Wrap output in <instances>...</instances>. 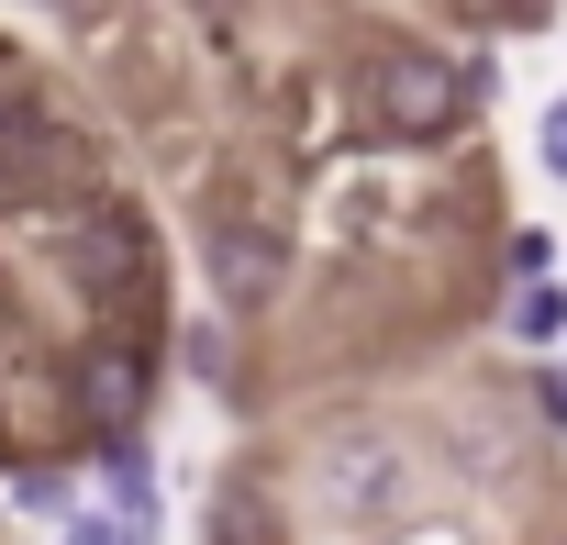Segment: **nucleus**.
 I'll list each match as a JSON object with an SVG mask.
<instances>
[{"label": "nucleus", "instance_id": "7ed1b4c3", "mask_svg": "<svg viewBox=\"0 0 567 545\" xmlns=\"http://www.w3.org/2000/svg\"><path fill=\"white\" fill-rule=\"evenodd\" d=\"M200 267H212L223 312H267V301H278V279H290V256H278V234H267V223H245V212H223V223L200 234Z\"/></svg>", "mask_w": 567, "mask_h": 545}, {"label": "nucleus", "instance_id": "6e6552de", "mask_svg": "<svg viewBox=\"0 0 567 545\" xmlns=\"http://www.w3.org/2000/svg\"><path fill=\"white\" fill-rule=\"evenodd\" d=\"M68 545H145L134 512H68Z\"/></svg>", "mask_w": 567, "mask_h": 545}, {"label": "nucleus", "instance_id": "20e7f679", "mask_svg": "<svg viewBox=\"0 0 567 545\" xmlns=\"http://www.w3.org/2000/svg\"><path fill=\"white\" fill-rule=\"evenodd\" d=\"M145 390H156L145 346H90V357H79V412H90L101 434H134V423H145Z\"/></svg>", "mask_w": 567, "mask_h": 545}, {"label": "nucleus", "instance_id": "423d86ee", "mask_svg": "<svg viewBox=\"0 0 567 545\" xmlns=\"http://www.w3.org/2000/svg\"><path fill=\"white\" fill-rule=\"evenodd\" d=\"M501 335H512V346H556V335H567V279H556V267H545V279H512Z\"/></svg>", "mask_w": 567, "mask_h": 545}, {"label": "nucleus", "instance_id": "f257e3e1", "mask_svg": "<svg viewBox=\"0 0 567 545\" xmlns=\"http://www.w3.org/2000/svg\"><path fill=\"white\" fill-rule=\"evenodd\" d=\"M467 101H478V79L456 56H434V45H379L368 56V123H379V145H445L467 123Z\"/></svg>", "mask_w": 567, "mask_h": 545}, {"label": "nucleus", "instance_id": "39448f33", "mask_svg": "<svg viewBox=\"0 0 567 545\" xmlns=\"http://www.w3.org/2000/svg\"><path fill=\"white\" fill-rule=\"evenodd\" d=\"M68 267H79V290H90V301L145 290V223H134V212H101V223L79 234V256H68Z\"/></svg>", "mask_w": 567, "mask_h": 545}, {"label": "nucleus", "instance_id": "9b49d317", "mask_svg": "<svg viewBox=\"0 0 567 545\" xmlns=\"http://www.w3.org/2000/svg\"><path fill=\"white\" fill-rule=\"evenodd\" d=\"M456 12H478V23H545L556 0H456Z\"/></svg>", "mask_w": 567, "mask_h": 545}, {"label": "nucleus", "instance_id": "1a4fd4ad", "mask_svg": "<svg viewBox=\"0 0 567 545\" xmlns=\"http://www.w3.org/2000/svg\"><path fill=\"white\" fill-rule=\"evenodd\" d=\"M534 167H545V178H567V101H545V112H534Z\"/></svg>", "mask_w": 567, "mask_h": 545}, {"label": "nucleus", "instance_id": "0eeeda50", "mask_svg": "<svg viewBox=\"0 0 567 545\" xmlns=\"http://www.w3.org/2000/svg\"><path fill=\"white\" fill-rule=\"evenodd\" d=\"M12 501H23V512H34V523H68V512H79V501H68V479H56V467H23V479H12Z\"/></svg>", "mask_w": 567, "mask_h": 545}, {"label": "nucleus", "instance_id": "f03ea898", "mask_svg": "<svg viewBox=\"0 0 567 545\" xmlns=\"http://www.w3.org/2000/svg\"><path fill=\"white\" fill-rule=\"evenodd\" d=\"M312 501L323 512H346V523H390L401 501H412V456L390 445V434H323L312 445Z\"/></svg>", "mask_w": 567, "mask_h": 545}, {"label": "nucleus", "instance_id": "9d476101", "mask_svg": "<svg viewBox=\"0 0 567 545\" xmlns=\"http://www.w3.org/2000/svg\"><path fill=\"white\" fill-rule=\"evenodd\" d=\"M545 267H556V234H545V223L512 234V279H545Z\"/></svg>", "mask_w": 567, "mask_h": 545}, {"label": "nucleus", "instance_id": "f8f14e48", "mask_svg": "<svg viewBox=\"0 0 567 545\" xmlns=\"http://www.w3.org/2000/svg\"><path fill=\"white\" fill-rule=\"evenodd\" d=\"M534 423H545V434H567V379H556V368L534 379Z\"/></svg>", "mask_w": 567, "mask_h": 545}]
</instances>
